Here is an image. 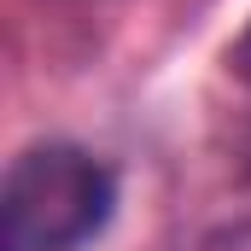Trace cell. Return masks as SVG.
<instances>
[{"mask_svg":"<svg viewBox=\"0 0 251 251\" xmlns=\"http://www.w3.org/2000/svg\"><path fill=\"white\" fill-rule=\"evenodd\" d=\"M117 210V176L88 146L47 140L12 158L0 216H6V251H76L105 234Z\"/></svg>","mask_w":251,"mask_h":251,"instance_id":"6da1fadb","label":"cell"},{"mask_svg":"<svg viewBox=\"0 0 251 251\" xmlns=\"http://www.w3.org/2000/svg\"><path fill=\"white\" fill-rule=\"evenodd\" d=\"M199 251H251V210L246 216H234V222H222V228H210Z\"/></svg>","mask_w":251,"mask_h":251,"instance_id":"7a4b0ae2","label":"cell"},{"mask_svg":"<svg viewBox=\"0 0 251 251\" xmlns=\"http://www.w3.org/2000/svg\"><path fill=\"white\" fill-rule=\"evenodd\" d=\"M228 76H234V82H246V88H251V24L240 29V41L228 47Z\"/></svg>","mask_w":251,"mask_h":251,"instance_id":"3957f363","label":"cell"}]
</instances>
